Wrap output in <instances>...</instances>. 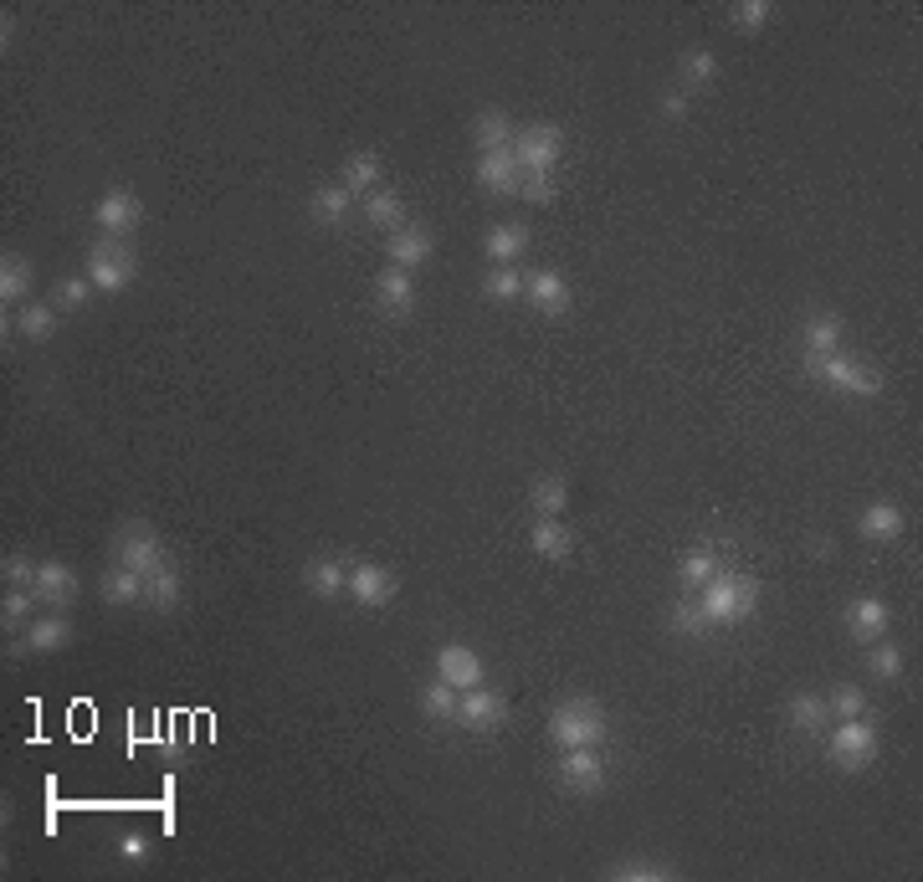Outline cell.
<instances>
[{"instance_id":"cell-1","label":"cell","mask_w":923,"mask_h":882,"mask_svg":"<svg viewBox=\"0 0 923 882\" xmlns=\"http://www.w3.org/2000/svg\"><path fill=\"white\" fill-rule=\"evenodd\" d=\"M698 611L709 615V627H739L760 611V585L739 570H719L709 585L698 590Z\"/></svg>"},{"instance_id":"cell-2","label":"cell","mask_w":923,"mask_h":882,"mask_svg":"<svg viewBox=\"0 0 923 882\" xmlns=\"http://www.w3.org/2000/svg\"><path fill=\"white\" fill-rule=\"evenodd\" d=\"M549 739L560 749H601L605 739V713L601 703H590V698H570L560 709L549 713Z\"/></svg>"},{"instance_id":"cell-3","label":"cell","mask_w":923,"mask_h":882,"mask_svg":"<svg viewBox=\"0 0 923 882\" xmlns=\"http://www.w3.org/2000/svg\"><path fill=\"white\" fill-rule=\"evenodd\" d=\"M134 272H139L134 247L119 237H103L93 252H88V272H82V278L93 282V293H123V288L134 282Z\"/></svg>"},{"instance_id":"cell-4","label":"cell","mask_w":923,"mask_h":882,"mask_svg":"<svg viewBox=\"0 0 923 882\" xmlns=\"http://www.w3.org/2000/svg\"><path fill=\"white\" fill-rule=\"evenodd\" d=\"M805 370L816 374L821 385L842 390V395H883V374L867 370V364L846 360L842 349L836 354H805Z\"/></svg>"},{"instance_id":"cell-5","label":"cell","mask_w":923,"mask_h":882,"mask_svg":"<svg viewBox=\"0 0 923 882\" xmlns=\"http://www.w3.org/2000/svg\"><path fill=\"white\" fill-rule=\"evenodd\" d=\"M113 564H123V570H134V575H154V570H164L170 564V549H164V539L149 529V523H123L119 534H113Z\"/></svg>"},{"instance_id":"cell-6","label":"cell","mask_w":923,"mask_h":882,"mask_svg":"<svg viewBox=\"0 0 923 882\" xmlns=\"http://www.w3.org/2000/svg\"><path fill=\"white\" fill-rule=\"evenodd\" d=\"M826 754L842 770H867L877 760V729L867 719H836L831 723V739H826Z\"/></svg>"},{"instance_id":"cell-7","label":"cell","mask_w":923,"mask_h":882,"mask_svg":"<svg viewBox=\"0 0 923 882\" xmlns=\"http://www.w3.org/2000/svg\"><path fill=\"white\" fill-rule=\"evenodd\" d=\"M560 154H564V134L554 123H529V129L513 134V160H519V170H554Z\"/></svg>"},{"instance_id":"cell-8","label":"cell","mask_w":923,"mask_h":882,"mask_svg":"<svg viewBox=\"0 0 923 882\" xmlns=\"http://www.w3.org/2000/svg\"><path fill=\"white\" fill-rule=\"evenodd\" d=\"M349 595H354L360 611H385L395 601V575L375 560H354L349 564Z\"/></svg>"},{"instance_id":"cell-9","label":"cell","mask_w":923,"mask_h":882,"mask_svg":"<svg viewBox=\"0 0 923 882\" xmlns=\"http://www.w3.org/2000/svg\"><path fill=\"white\" fill-rule=\"evenodd\" d=\"M144 221V206H139V196L129 186H113L103 190V201H98V227H103V237H134V227Z\"/></svg>"},{"instance_id":"cell-10","label":"cell","mask_w":923,"mask_h":882,"mask_svg":"<svg viewBox=\"0 0 923 882\" xmlns=\"http://www.w3.org/2000/svg\"><path fill=\"white\" fill-rule=\"evenodd\" d=\"M560 785L570 790V795H595V790L605 785V764L595 749H564L560 760Z\"/></svg>"},{"instance_id":"cell-11","label":"cell","mask_w":923,"mask_h":882,"mask_svg":"<svg viewBox=\"0 0 923 882\" xmlns=\"http://www.w3.org/2000/svg\"><path fill=\"white\" fill-rule=\"evenodd\" d=\"M523 298L544 313V319H560L570 308V282L560 278L554 268H539V272H523Z\"/></svg>"},{"instance_id":"cell-12","label":"cell","mask_w":923,"mask_h":882,"mask_svg":"<svg viewBox=\"0 0 923 882\" xmlns=\"http://www.w3.org/2000/svg\"><path fill=\"white\" fill-rule=\"evenodd\" d=\"M31 590H37L41 605L62 611V605L78 601V575H72V564H62V560H41L37 564V580H31Z\"/></svg>"},{"instance_id":"cell-13","label":"cell","mask_w":923,"mask_h":882,"mask_svg":"<svg viewBox=\"0 0 923 882\" xmlns=\"http://www.w3.org/2000/svg\"><path fill=\"white\" fill-rule=\"evenodd\" d=\"M437 678L452 682L457 693H468V688H482V657L462 642H447L437 652Z\"/></svg>"},{"instance_id":"cell-14","label":"cell","mask_w":923,"mask_h":882,"mask_svg":"<svg viewBox=\"0 0 923 882\" xmlns=\"http://www.w3.org/2000/svg\"><path fill=\"white\" fill-rule=\"evenodd\" d=\"M375 308L385 319H411L415 308V278L405 268H385L375 278Z\"/></svg>"},{"instance_id":"cell-15","label":"cell","mask_w":923,"mask_h":882,"mask_svg":"<svg viewBox=\"0 0 923 882\" xmlns=\"http://www.w3.org/2000/svg\"><path fill=\"white\" fill-rule=\"evenodd\" d=\"M503 719H509V703H503L493 688H468V693H462L457 723H468V729H478V734H493Z\"/></svg>"},{"instance_id":"cell-16","label":"cell","mask_w":923,"mask_h":882,"mask_svg":"<svg viewBox=\"0 0 923 882\" xmlns=\"http://www.w3.org/2000/svg\"><path fill=\"white\" fill-rule=\"evenodd\" d=\"M303 585H308V595H319V601H339V595L349 590L344 560H334V554H313V560L303 564Z\"/></svg>"},{"instance_id":"cell-17","label":"cell","mask_w":923,"mask_h":882,"mask_svg":"<svg viewBox=\"0 0 923 882\" xmlns=\"http://www.w3.org/2000/svg\"><path fill=\"white\" fill-rule=\"evenodd\" d=\"M478 186L488 190V196H519L523 170H519V160H513V149H503V154H482L478 160Z\"/></svg>"},{"instance_id":"cell-18","label":"cell","mask_w":923,"mask_h":882,"mask_svg":"<svg viewBox=\"0 0 923 882\" xmlns=\"http://www.w3.org/2000/svg\"><path fill=\"white\" fill-rule=\"evenodd\" d=\"M385 247H390V268L415 272V268H427V262H431V247H437V241H431L427 227H401L395 237L385 241Z\"/></svg>"},{"instance_id":"cell-19","label":"cell","mask_w":923,"mask_h":882,"mask_svg":"<svg viewBox=\"0 0 923 882\" xmlns=\"http://www.w3.org/2000/svg\"><path fill=\"white\" fill-rule=\"evenodd\" d=\"M72 642V627H68V615L62 611H52V615H41V621H31L27 627V637L11 647V652H62V647Z\"/></svg>"},{"instance_id":"cell-20","label":"cell","mask_w":923,"mask_h":882,"mask_svg":"<svg viewBox=\"0 0 923 882\" xmlns=\"http://www.w3.org/2000/svg\"><path fill=\"white\" fill-rule=\"evenodd\" d=\"M887 621H893V615H887V605L872 601V595H862V601L846 605V631H852L862 647H867V642H883V637H887Z\"/></svg>"},{"instance_id":"cell-21","label":"cell","mask_w":923,"mask_h":882,"mask_svg":"<svg viewBox=\"0 0 923 882\" xmlns=\"http://www.w3.org/2000/svg\"><path fill=\"white\" fill-rule=\"evenodd\" d=\"M529 544H534V554L539 560H570L575 554V534L564 529L560 519H534V529H529Z\"/></svg>"},{"instance_id":"cell-22","label":"cell","mask_w":923,"mask_h":882,"mask_svg":"<svg viewBox=\"0 0 923 882\" xmlns=\"http://www.w3.org/2000/svg\"><path fill=\"white\" fill-rule=\"evenodd\" d=\"M31 282H37L31 257H21V252L0 257V303H6V313H11V303H21V298L31 293Z\"/></svg>"},{"instance_id":"cell-23","label":"cell","mask_w":923,"mask_h":882,"mask_svg":"<svg viewBox=\"0 0 923 882\" xmlns=\"http://www.w3.org/2000/svg\"><path fill=\"white\" fill-rule=\"evenodd\" d=\"M523 252H529V227H523V221H498V227L488 231V257H493V268H513Z\"/></svg>"},{"instance_id":"cell-24","label":"cell","mask_w":923,"mask_h":882,"mask_svg":"<svg viewBox=\"0 0 923 882\" xmlns=\"http://www.w3.org/2000/svg\"><path fill=\"white\" fill-rule=\"evenodd\" d=\"M339 186L349 190V196H375L380 190V154H370V149H354L344 160V174H339Z\"/></svg>"},{"instance_id":"cell-25","label":"cell","mask_w":923,"mask_h":882,"mask_svg":"<svg viewBox=\"0 0 923 882\" xmlns=\"http://www.w3.org/2000/svg\"><path fill=\"white\" fill-rule=\"evenodd\" d=\"M856 534L872 539V544H893V539L903 534V509H897V503H872V509H862V519H856Z\"/></svg>"},{"instance_id":"cell-26","label":"cell","mask_w":923,"mask_h":882,"mask_svg":"<svg viewBox=\"0 0 923 882\" xmlns=\"http://www.w3.org/2000/svg\"><path fill=\"white\" fill-rule=\"evenodd\" d=\"M180 601H185V575H180L174 564L154 570V575H144V605H149V611H174Z\"/></svg>"},{"instance_id":"cell-27","label":"cell","mask_w":923,"mask_h":882,"mask_svg":"<svg viewBox=\"0 0 923 882\" xmlns=\"http://www.w3.org/2000/svg\"><path fill=\"white\" fill-rule=\"evenodd\" d=\"M790 729H801V734H826L831 729V698L795 693L790 698Z\"/></svg>"},{"instance_id":"cell-28","label":"cell","mask_w":923,"mask_h":882,"mask_svg":"<svg viewBox=\"0 0 923 882\" xmlns=\"http://www.w3.org/2000/svg\"><path fill=\"white\" fill-rule=\"evenodd\" d=\"M472 139H478L482 154H503V149H513V123H509V113H503V108H482Z\"/></svg>"},{"instance_id":"cell-29","label":"cell","mask_w":923,"mask_h":882,"mask_svg":"<svg viewBox=\"0 0 923 882\" xmlns=\"http://www.w3.org/2000/svg\"><path fill=\"white\" fill-rule=\"evenodd\" d=\"M349 206H354V196H349L344 186H319V190H313V201H308V211H313L319 227H344Z\"/></svg>"},{"instance_id":"cell-30","label":"cell","mask_w":923,"mask_h":882,"mask_svg":"<svg viewBox=\"0 0 923 882\" xmlns=\"http://www.w3.org/2000/svg\"><path fill=\"white\" fill-rule=\"evenodd\" d=\"M364 221L375 231H385V237H395V231L405 227V206H401V196H390V190H375V196H364Z\"/></svg>"},{"instance_id":"cell-31","label":"cell","mask_w":923,"mask_h":882,"mask_svg":"<svg viewBox=\"0 0 923 882\" xmlns=\"http://www.w3.org/2000/svg\"><path fill=\"white\" fill-rule=\"evenodd\" d=\"M842 349V319L816 308L811 319H805V354H836Z\"/></svg>"},{"instance_id":"cell-32","label":"cell","mask_w":923,"mask_h":882,"mask_svg":"<svg viewBox=\"0 0 923 882\" xmlns=\"http://www.w3.org/2000/svg\"><path fill=\"white\" fill-rule=\"evenodd\" d=\"M457 709H462V693H457L452 682L431 678L427 688H421V713H427L431 723H457Z\"/></svg>"},{"instance_id":"cell-33","label":"cell","mask_w":923,"mask_h":882,"mask_svg":"<svg viewBox=\"0 0 923 882\" xmlns=\"http://www.w3.org/2000/svg\"><path fill=\"white\" fill-rule=\"evenodd\" d=\"M103 601L108 605H144V575H134V570L113 564V570L103 575Z\"/></svg>"},{"instance_id":"cell-34","label":"cell","mask_w":923,"mask_h":882,"mask_svg":"<svg viewBox=\"0 0 923 882\" xmlns=\"http://www.w3.org/2000/svg\"><path fill=\"white\" fill-rule=\"evenodd\" d=\"M713 575H719V554H713V549H688L683 564H678V580H683L688 595H698Z\"/></svg>"},{"instance_id":"cell-35","label":"cell","mask_w":923,"mask_h":882,"mask_svg":"<svg viewBox=\"0 0 923 882\" xmlns=\"http://www.w3.org/2000/svg\"><path fill=\"white\" fill-rule=\"evenodd\" d=\"M57 323H62V319H57V308H47V303H27L21 313H16V334H21V339H37V344H41V339H52V334H57Z\"/></svg>"},{"instance_id":"cell-36","label":"cell","mask_w":923,"mask_h":882,"mask_svg":"<svg viewBox=\"0 0 923 882\" xmlns=\"http://www.w3.org/2000/svg\"><path fill=\"white\" fill-rule=\"evenodd\" d=\"M534 519H560L564 513V503H570V488H564V478H554V472H549V478H539L534 482Z\"/></svg>"},{"instance_id":"cell-37","label":"cell","mask_w":923,"mask_h":882,"mask_svg":"<svg viewBox=\"0 0 923 882\" xmlns=\"http://www.w3.org/2000/svg\"><path fill=\"white\" fill-rule=\"evenodd\" d=\"M31 605H41L37 601V590H27V585H6V601H0V627H6V637H11L21 621L31 615Z\"/></svg>"},{"instance_id":"cell-38","label":"cell","mask_w":923,"mask_h":882,"mask_svg":"<svg viewBox=\"0 0 923 882\" xmlns=\"http://www.w3.org/2000/svg\"><path fill=\"white\" fill-rule=\"evenodd\" d=\"M867 672L872 678H883V682L903 678V647H893L887 637L883 642H867Z\"/></svg>"},{"instance_id":"cell-39","label":"cell","mask_w":923,"mask_h":882,"mask_svg":"<svg viewBox=\"0 0 923 882\" xmlns=\"http://www.w3.org/2000/svg\"><path fill=\"white\" fill-rule=\"evenodd\" d=\"M611 882H668V878H678V868H668V862H615L611 872H605Z\"/></svg>"},{"instance_id":"cell-40","label":"cell","mask_w":923,"mask_h":882,"mask_svg":"<svg viewBox=\"0 0 923 882\" xmlns=\"http://www.w3.org/2000/svg\"><path fill=\"white\" fill-rule=\"evenodd\" d=\"M672 631L678 637H709V615L698 611V595H683V601H672Z\"/></svg>"},{"instance_id":"cell-41","label":"cell","mask_w":923,"mask_h":882,"mask_svg":"<svg viewBox=\"0 0 923 882\" xmlns=\"http://www.w3.org/2000/svg\"><path fill=\"white\" fill-rule=\"evenodd\" d=\"M770 16H775V6H770V0H739V6H729V21H734L744 37L770 27Z\"/></svg>"},{"instance_id":"cell-42","label":"cell","mask_w":923,"mask_h":882,"mask_svg":"<svg viewBox=\"0 0 923 882\" xmlns=\"http://www.w3.org/2000/svg\"><path fill=\"white\" fill-rule=\"evenodd\" d=\"M482 293L493 298V303H513V298H523V272H513V268H493L488 278H482Z\"/></svg>"},{"instance_id":"cell-43","label":"cell","mask_w":923,"mask_h":882,"mask_svg":"<svg viewBox=\"0 0 923 882\" xmlns=\"http://www.w3.org/2000/svg\"><path fill=\"white\" fill-rule=\"evenodd\" d=\"M519 201H529V206H549V201H554V170H523Z\"/></svg>"},{"instance_id":"cell-44","label":"cell","mask_w":923,"mask_h":882,"mask_svg":"<svg viewBox=\"0 0 923 882\" xmlns=\"http://www.w3.org/2000/svg\"><path fill=\"white\" fill-rule=\"evenodd\" d=\"M683 78L693 82V88H698V82H713V78H719V57H713L709 47H693V52H683Z\"/></svg>"},{"instance_id":"cell-45","label":"cell","mask_w":923,"mask_h":882,"mask_svg":"<svg viewBox=\"0 0 923 882\" xmlns=\"http://www.w3.org/2000/svg\"><path fill=\"white\" fill-rule=\"evenodd\" d=\"M88 293H93L88 278H62L57 282V308H62V313H78V308L88 303Z\"/></svg>"},{"instance_id":"cell-46","label":"cell","mask_w":923,"mask_h":882,"mask_svg":"<svg viewBox=\"0 0 923 882\" xmlns=\"http://www.w3.org/2000/svg\"><path fill=\"white\" fill-rule=\"evenodd\" d=\"M149 852H154V842H149L144 831H123L119 836V862H129V868H144Z\"/></svg>"},{"instance_id":"cell-47","label":"cell","mask_w":923,"mask_h":882,"mask_svg":"<svg viewBox=\"0 0 923 882\" xmlns=\"http://www.w3.org/2000/svg\"><path fill=\"white\" fill-rule=\"evenodd\" d=\"M656 113L668 123H683L688 113H693V93H683V88H668V93L656 98Z\"/></svg>"},{"instance_id":"cell-48","label":"cell","mask_w":923,"mask_h":882,"mask_svg":"<svg viewBox=\"0 0 923 882\" xmlns=\"http://www.w3.org/2000/svg\"><path fill=\"white\" fill-rule=\"evenodd\" d=\"M867 713V693L862 688H842V693L831 698V719H862Z\"/></svg>"},{"instance_id":"cell-49","label":"cell","mask_w":923,"mask_h":882,"mask_svg":"<svg viewBox=\"0 0 923 882\" xmlns=\"http://www.w3.org/2000/svg\"><path fill=\"white\" fill-rule=\"evenodd\" d=\"M0 575H6V585H27L37 580V560H27V554H6L0 560Z\"/></svg>"}]
</instances>
